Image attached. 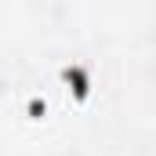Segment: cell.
Here are the masks:
<instances>
[{"mask_svg":"<svg viewBox=\"0 0 156 156\" xmlns=\"http://www.w3.org/2000/svg\"><path fill=\"white\" fill-rule=\"evenodd\" d=\"M66 76L73 80V83H76V87H73V91H76L80 98H83V94H87V76H83V73H80V69H73V73H66Z\"/></svg>","mask_w":156,"mask_h":156,"instance_id":"1","label":"cell"}]
</instances>
